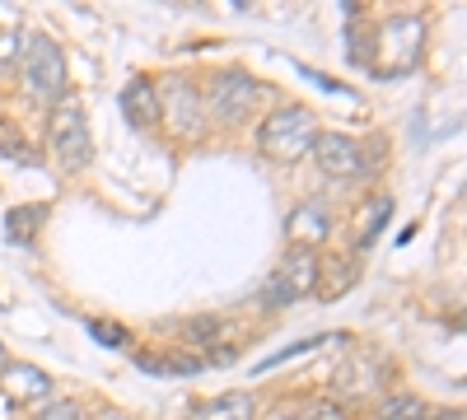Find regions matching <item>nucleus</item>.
Returning <instances> with one entry per match:
<instances>
[{
	"instance_id": "obj_1",
	"label": "nucleus",
	"mask_w": 467,
	"mask_h": 420,
	"mask_svg": "<svg viewBox=\"0 0 467 420\" xmlns=\"http://www.w3.org/2000/svg\"><path fill=\"white\" fill-rule=\"evenodd\" d=\"M19 75H24V94L57 108L70 89V75H66V56L52 43L47 33H28L24 47H19Z\"/></svg>"
},
{
	"instance_id": "obj_2",
	"label": "nucleus",
	"mask_w": 467,
	"mask_h": 420,
	"mask_svg": "<svg viewBox=\"0 0 467 420\" xmlns=\"http://www.w3.org/2000/svg\"><path fill=\"white\" fill-rule=\"evenodd\" d=\"M425 52V19L416 15H393L379 24V37H374V56L365 61L379 80H398L407 75Z\"/></svg>"
},
{
	"instance_id": "obj_3",
	"label": "nucleus",
	"mask_w": 467,
	"mask_h": 420,
	"mask_svg": "<svg viewBox=\"0 0 467 420\" xmlns=\"http://www.w3.org/2000/svg\"><path fill=\"white\" fill-rule=\"evenodd\" d=\"M314 140H318V112L299 108V103L295 108H276L262 122V131H257V149L266 159H276V164L304 159L308 149H314Z\"/></svg>"
},
{
	"instance_id": "obj_4",
	"label": "nucleus",
	"mask_w": 467,
	"mask_h": 420,
	"mask_svg": "<svg viewBox=\"0 0 467 420\" xmlns=\"http://www.w3.org/2000/svg\"><path fill=\"white\" fill-rule=\"evenodd\" d=\"M47 149L57 155L61 169H85L94 159V136H89V118H85V108L75 103L70 94L52 108V118H47Z\"/></svg>"
},
{
	"instance_id": "obj_5",
	"label": "nucleus",
	"mask_w": 467,
	"mask_h": 420,
	"mask_svg": "<svg viewBox=\"0 0 467 420\" xmlns=\"http://www.w3.org/2000/svg\"><path fill=\"white\" fill-rule=\"evenodd\" d=\"M271 94H266V85H257L253 75H244V70H220L215 80H211V89H206V108H211V118H220V122H229V127H239V122H248L253 112L266 103Z\"/></svg>"
},
{
	"instance_id": "obj_6",
	"label": "nucleus",
	"mask_w": 467,
	"mask_h": 420,
	"mask_svg": "<svg viewBox=\"0 0 467 420\" xmlns=\"http://www.w3.org/2000/svg\"><path fill=\"white\" fill-rule=\"evenodd\" d=\"M318 276H323V261L314 252L295 248L276 271H271V281L262 285V303L266 309H285V303H299L304 294L318 290Z\"/></svg>"
},
{
	"instance_id": "obj_7",
	"label": "nucleus",
	"mask_w": 467,
	"mask_h": 420,
	"mask_svg": "<svg viewBox=\"0 0 467 420\" xmlns=\"http://www.w3.org/2000/svg\"><path fill=\"white\" fill-rule=\"evenodd\" d=\"M154 94H160V122H169L173 136L197 140V136L206 131V103H202V89H192L187 80L169 75V80L154 85Z\"/></svg>"
},
{
	"instance_id": "obj_8",
	"label": "nucleus",
	"mask_w": 467,
	"mask_h": 420,
	"mask_svg": "<svg viewBox=\"0 0 467 420\" xmlns=\"http://www.w3.org/2000/svg\"><path fill=\"white\" fill-rule=\"evenodd\" d=\"M314 164L327 173V178H337V182H350V178H365L369 169H374V159H369V149L356 140V136H341V131H318V140H314Z\"/></svg>"
},
{
	"instance_id": "obj_9",
	"label": "nucleus",
	"mask_w": 467,
	"mask_h": 420,
	"mask_svg": "<svg viewBox=\"0 0 467 420\" xmlns=\"http://www.w3.org/2000/svg\"><path fill=\"white\" fill-rule=\"evenodd\" d=\"M0 393H5V402H15V406H37V402L52 397V378L37 364L5 360L0 364Z\"/></svg>"
},
{
	"instance_id": "obj_10",
	"label": "nucleus",
	"mask_w": 467,
	"mask_h": 420,
	"mask_svg": "<svg viewBox=\"0 0 467 420\" xmlns=\"http://www.w3.org/2000/svg\"><path fill=\"white\" fill-rule=\"evenodd\" d=\"M122 118L136 127V131H150L160 127V94H154V80H145V75H136V80H127L122 89Z\"/></svg>"
},
{
	"instance_id": "obj_11",
	"label": "nucleus",
	"mask_w": 467,
	"mask_h": 420,
	"mask_svg": "<svg viewBox=\"0 0 467 420\" xmlns=\"http://www.w3.org/2000/svg\"><path fill=\"white\" fill-rule=\"evenodd\" d=\"M290 239H295V248H304V252H314L327 234H332V220H327V210L323 206H299L295 215H290Z\"/></svg>"
},
{
	"instance_id": "obj_12",
	"label": "nucleus",
	"mask_w": 467,
	"mask_h": 420,
	"mask_svg": "<svg viewBox=\"0 0 467 420\" xmlns=\"http://www.w3.org/2000/svg\"><path fill=\"white\" fill-rule=\"evenodd\" d=\"M253 415H257L253 393H220L197 406V420H253Z\"/></svg>"
},
{
	"instance_id": "obj_13",
	"label": "nucleus",
	"mask_w": 467,
	"mask_h": 420,
	"mask_svg": "<svg viewBox=\"0 0 467 420\" xmlns=\"http://www.w3.org/2000/svg\"><path fill=\"white\" fill-rule=\"evenodd\" d=\"M43 224H47V206H15L5 215V239L10 243H33Z\"/></svg>"
},
{
	"instance_id": "obj_14",
	"label": "nucleus",
	"mask_w": 467,
	"mask_h": 420,
	"mask_svg": "<svg viewBox=\"0 0 467 420\" xmlns=\"http://www.w3.org/2000/svg\"><path fill=\"white\" fill-rule=\"evenodd\" d=\"M136 364L145 374H164V378H187L202 369V360H192V355H136Z\"/></svg>"
},
{
	"instance_id": "obj_15",
	"label": "nucleus",
	"mask_w": 467,
	"mask_h": 420,
	"mask_svg": "<svg viewBox=\"0 0 467 420\" xmlns=\"http://www.w3.org/2000/svg\"><path fill=\"white\" fill-rule=\"evenodd\" d=\"M379 420H425V402L411 397V393H398V397H388Z\"/></svg>"
},
{
	"instance_id": "obj_16",
	"label": "nucleus",
	"mask_w": 467,
	"mask_h": 420,
	"mask_svg": "<svg viewBox=\"0 0 467 420\" xmlns=\"http://www.w3.org/2000/svg\"><path fill=\"white\" fill-rule=\"evenodd\" d=\"M327 336H308V341H299V346H285V351H276V355H266L262 364H257V374L262 369H276V364H285V360H295V355H308V351H318Z\"/></svg>"
},
{
	"instance_id": "obj_17",
	"label": "nucleus",
	"mask_w": 467,
	"mask_h": 420,
	"mask_svg": "<svg viewBox=\"0 0 467 420\" xmlns=\"http://www.w3.org/2000/svg\"><path fill=\"white\" fill-rule=\"evenodd\" d=\"M0 149H10V159H19V164H33V149H28V140L10 127V122H0Z\"/></svg>"
},
{
	"instance_id": "obj_18",
	"label": "nucleus",
	"mask_w": 467,
	"mask_h": 420,
	"mask_svg": "<svg viewBox=\"0 0 467 420\" xmlns=\"http://www.w3.org/2000/svg\"><path fill=\"white\" fill-rule=\"evenodd\" d=\"M388 215H393V201L383 197V201H379V206L365 215V224H360V248H369V243H374V234L383 229V220H388Z\"/></svg>"
},
{
	"instance_id": "obj_19",
	"label": "nucleus",
	"mask_w": 467,
	"mask_h": 420,
	"mask_svg": "<svg viewBox=\"0 0 467 420\" xmlns=\"http://www.w3.org/2000/svg\"><path fill=\"white\" fill-rule=\"evenodd\" d=\"M89 336H99L103 346H127V341H131V332H127L122 323H103V318L89 323Z\"/></svg>"
},
{
	"instance_id": "obj_20",
	"label": "nucleus",
	"mask_w": 467,
	"mask_h": 420,
	"mask_svg": "<svg viewBox=\"0 0 467 420\" xmlns=\"http://www.w3.org/2000/svg\"><path fill=\"white\" fill-rule=\"evenodd\" d=\"M215 332H220L215 318H197V323H187V327H182V336L192 341V346H211V336H215Z\"/></svg>"
},
{
	"instance_id": "obj_21",
	"label": "nucleus",
	"mask_w": 467,
	"mask_h": 420,
	"mask_svg": "<svg viewBox=\"0 0 467 420\" xmlns=\"http://www.w3.org/2000/svg\"><path fill=\"white\" fill-rule=\"evenodd\" d=\"M33 420H85V415H80V406H75V402H52V406L37 411Z\"/></svg>"
},
{
	"instance_id": "obj_22",
	"label": "nucleus",
	"mask_w": 467,
	"mask_h": 420,
	"mask_svg": "<svg viewBox=\"0 0 467 420\" xmlns=\"http://www.w3.org/2000/svg\"><path fill=\"white\" fill-rule=\"evenodd\" d=\"M304 420H346V415H341V406H332V402H323V406H314V411H308Z\"/></svg>"
},
{
	"instance_id": "obj_23",
	"label": "nucleus",
	"mask_w": 467,
	"mask_h": 420,
	"mask_svg": "<svg viewBox=\"0 0 467 420\" xmlns=\"http://www.w3.org/2000/svg\"><path fill=\"white\" fill-rule=\"evenodd\" d=\"M15 43H19V33H0V61H10V56L19 52Z\"/></svg>"
},
{
	"instance_id": "obj_24",
	"label": "nucleus",
	"mask_w": 467,
	"mask_h": 420,
	"mask_svg": "<svg viewBox=\"0 0 467 420\" xmlns=\"http://www.w3.org/2000/svg\"><path fill=\"white\" fill-rule=\"evenodd\" d=\"M425 420H462L458 411H425Z\"/></svg>"
},
{
	"instance_id": "obj_25",
	"label": "nucleus",
	"mask_w": 467,
	"mask_h": 420,
	"mask_svg": "<svg viewBox=\"0 0 467 420\" xmlns=\"http://www.w3.org/2000/svg\"><path fill=\"white\" fill-rule=\"evenodd\" d=\"M276 420H304V415H299V411H281Z\"/></svg>"
},
{
	"instance_id": "obj_26",
	"label": "nucleus",
	"mask_w": 467,
	"mask_h": 420,
	"mask_svg": "<svg viewBox=\"0 0 467 420\" xmlns=\"http://www.w3.org/2000/svg\"><path fill=\"white\" fill-rule=\"evenodd\" d=\"M0 364H5V351H0Z\"/></svg>"
}]
</instances>
